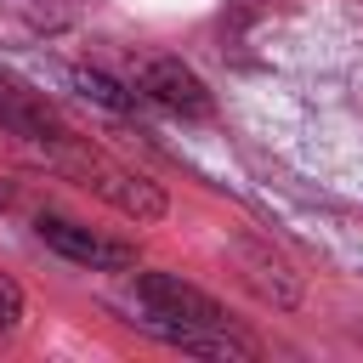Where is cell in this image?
Listing matches in <instances>:
<instances>
[{"mask_svg": "<svg viewBox=\"0 0 363 363\" xmlns=\"http://www.w3.org/2000/svg\"><path fill=\"white\" fill-rule=\"evenodd\" d=\"M40 159H45L51 170L74 176L79 187H91L96 199H108V204H113L119 216H130V221H159V216L170 210V199H164V187H159V182L136 176L130 164L108 159L102 147H91V142H85V136H74V130H62V136L40 142Z\"/></svg>", "mask_w": 363, "mask_h": 363, "instance_id": "6da1fadb", "label": "cell"}, {"mask_svg": "<svg viewBox=\"0 0 363 363\" xmlns=\"http://www.w3.org/2000/svg\"><path fill=\"white\" fill-rule=\"evenodd\" d=\"M23 323V289L0 272V329H17Z\"/></svg>", "mask_w": 363, "mask_h": 363, "instance_id": "52a82bcc", "label": "cell"}, {"mask_svg": "<svg viewBox=\"0 0 363 363\" xmlns=\"http://www.w3.org/2000/svg\"><path fill=\"white\" fill-rule=\"evenodd\" d=\"M136 96H147V102H159L164 113H182V119H210V113H216L210 85H204L182 57H153V62H142Z\"/></svg>", "mask_w": 363, "mask_h": 363, "instance_id": "277c9868", "label": "cell"}, {"mask_svg": "<svg viewBox=\"0 0 363 363\" xmlns=\"http://www.w3.org/2000/svg\"><path fill=\"white\" fill-rule=\"evenodd\" d=\"M0 130H11V136H23V142H51V136H62L68 125L45 108V96L40 91H28V85H17V79H6L0 74Z\"/></svg>", "mask_w": 363, "mask_h": 363, "instance_id": "5b68a950", "label": "cell"}, {"mask_svg": "<svg viewBox=\"0 0 363 363\" xmlns=\"http://www.w3.org/2000/svg\"><path fill=\"white\" fill-rule=\"evenodd\" d=\"M0 204H6V193H0Z\"/></svg>", "mask_w": 363, "mask_h": 363, "instance_id": "ba28073f", "label": "cell"}, {"mask_svg": "<svg viewBox=\"0 0 363 363\" xmlns=\"http://www.w3.org/2000/svg\"><path fill=\"white\" fill-rule=\"evenodd\" d=\"M34 233H40V244H45L51 255H62V261H74V267H91V272H130V267H136V244L102 238V233H91V227L68 221V216H40Z\"/></svg>", "mask_w": 363, "mask_h": 363, "instance_id": "3957f363", "label": "cell"}, {"mask_svg": "<svg viewBox=\"0 0 363 363\" xmlns=\"http://www.w3.org/2000/svg\"><path fill=\"white\" fill-rule=\"evenodd\" d=\"M136 301L147 306L153 329H210V335H238L227 306L216 295H204L199 284L176 278V272H136Z\"/></svg>", "mask_w": 363, "mask_h": 363, "instance_id": "7a4b0ae2", "label": "cell"}, {"mask_svg": "<svg viewBox=\"0 0 363 363\" xmlns=\"http://www.w3.org/2000/svg\"><path fill=\"white\" fill-rule=\"evenodd\" d=\"M68 85H74L85 102L108 108V113H130V108H136V91H125V85H119V79H108L102 68H74V74H68Z\"/></svg>", "mask_w": 363, "mask_h": 363, "instance_id": "8992f818", "label": "cell"}]
</instances>
